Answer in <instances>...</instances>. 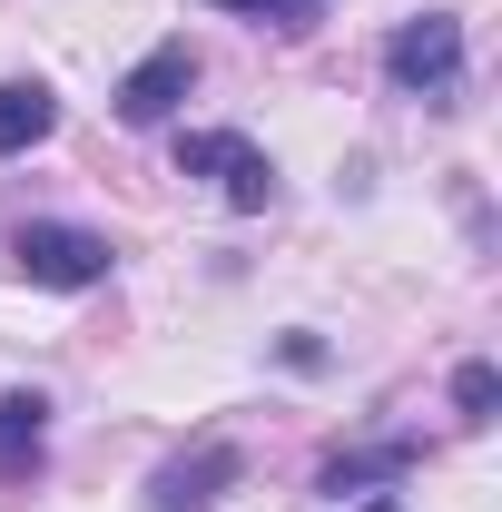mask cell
<instances>
[{
  "label": "cell",
  "instance_id": "1",
  "mask_svg": "<svg viewBox=\"0 0 502 512\" xmlns=\"http://www.w3.org/2000/svg\"><path fill=\"white\" fill-rule=\"evenodd\" d=\"M384 79H394V99L453 109V99H463V20H453V10H414V20L384 40Z\"/></svg>",
  "mask_w": 502,
  "mask_h": 512
},
{
  "label": "cell",
  "instance_id": "2",
  "mask_svg": "<svg viewBox=\"0 0 502 512\" xmlns=\"http://www.w3.org/2000/svg\"><path fill=\"white\" fill-rule=\"evenodd\" d=\"M0 256H10V276H30V286H50V296H89V286H109V266H119L99 227H60V217H30Z\"/></svg>",
  "mask_w": 502,
  "mask_h": 512
},
{
  "label": "cell",
  "instance_id": "3",
  "mask_svg": "<svg viewBox=\"0 0 502 512\" xmlns=\"http://www.w3.org/2000/svg\"><path fill=\"white\" fill-rule=\"evenodd\" d=\"M178 178H217L227 207H247V217L276 207V158L237 128H178Z\"/></svg>",
  "mask_w": 502,
  "mask_h": 512
},
{
  "label": "cell",
  "instance_id": "4",
  "mask_svg": "<svg viewBox=\"0 0 502 512\" xmlns=\"http://www.w3.org/2000/svg\"><path fill=\"white\" fill-rule=\"evenodd\" d=\"M188 89H197V40H158V50L128 69L109 99H119V119H128V128H168Z\"/></svg>",
  "mask_w": 502,
  "mask_h": 512
},
{
  "label": "cell",
  "instance_id": "5",
  "mask_svg": "<svg viewBox=\"0 0 502 512\" xmlns=\"http://www.w3.org/2000/svg\"><path fill=\"white\" fill-rule=\"evenodd\" d=\"M237 473H247L237 444H197V453H178V463H158L148 503H158V512H207V503H227V483H237Z\"/></svg>",
  "mask_w": 502,
  "mask_h": 512
},
{
  "label": "cell",
  "instance_id": "6",
  "mask_svg": "<svg viewBox=\"0 0 502 512\" xmlns=\"http://www.w3.org/2000/svg\"><path fill=\"white\" fill-rule=\"evenodd\" d=\"M414 463H424V444H414V434H394V444H355V453H325V473H315V483H325V493L345 503V493H365V483H404Z\"/></svg>",
  "mask_w": 502,
  "mask_h": 512
},
{
  "label": "cell",
  "instance_id": "7",
  "mask_svg": "<svg viewBox=\"0 0 502 512\" xmlns=\"http://www.w3.org/2000/svg\"><path fill=\"white\" fill-rule=\"evenodd\" d=\"M50 128H60V99H50V79H0V158L40 148Z\"/></svg>",
  "mask_w": 502,
  "mask_h": 512
},
{
  "label": "cell",
  "instance_id": "8",
  "mask_svg": "<svg viewBox=\"0 0 502 512\" xmlns=\"http://www.w3.org/2000/svg\"><path fill=\"white\" fill-rule=\"evenodd\" d=\"M40 444H50V404L0 394V473H40Z\"/></svg>",
  "mask_w": 502,
  "mask_h": 512
},
{
  "label": "cell",
  "instance_id": "9",
  "mask_svg": "<svg viewBox=\"0 0 502 512\" xmlns=\"http://www.w3.org/2000/svg\"><path fill=\"white\" fill-rule=\"evenodd\" d=\"M207 10H227V20H256V30H315V0H207Z\"/></svg>",
  "mask_w": 502,
  "mask_h": 512
},
{
  "label": "cell",
  "instance_id": "10",
  "mask_svg": "<svg viewBox=\"0 0 502 512\" xmlns=\"http://www.w3.org/2000/svg\"><path fill=\"white\" fill-rule=\"evenodd\" d=\"M493 404H502L493 365H463V375H453V414H463V424H493Z\"/></svg>",
  "mask_w": 502,
  "mask_h": 512
}]
</instances>
